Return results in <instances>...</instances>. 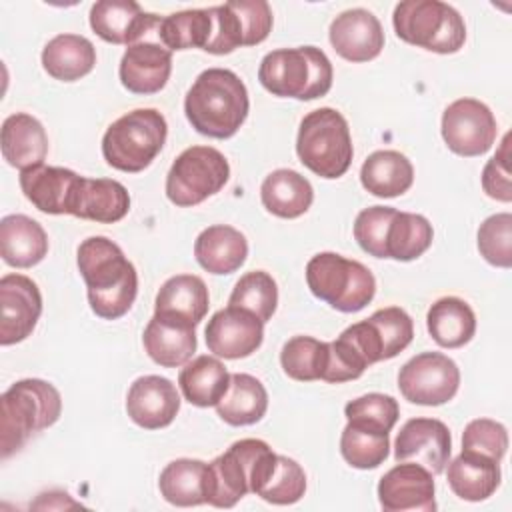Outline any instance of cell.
<instances>
[{"label":"cell","mask_w":512,"mask_h":512,"mask_svg":"<svg viewBox=\"0 0 512 512\" xmlns=\"http://www.w3.org/2000/svg\"><path fill=\"white\" fill-rule=\"evenodd\" d=\"M78 270L86 282L88 302L104 320L122 318L138 294V274L122 248L106 236H90L80 242Z\"/></svg>","instance_id":"obj_1"},{"label":"cell","mask_w":512,"mask_h":512,"mask_svg":"<svg viewBox=\"0 0 512 512\" xmlns=\"http://www.w3.org/2000/svg\"><path fill=\"white\" fill-rule=\"evenodd\" d=\"M248 90L238 74L226 68L200 72L186 92L184 114L192 128L208 138H230L248 116Z\"/></svg>","instance_id":"obj_2"},{"label":"cell","mask_w":512,"mask_h":512,"mask_svg":"<svg viewBox=\"0 0 512 512\" xmlns=\"http://www.w3.org/2000/svg\"><path fill=\"white\" fill-rule=\"evenodd\" d=\"M278 454L258 438H242L206 464L204 498L216 508H232L248 492L258 494L276 466Z\"/></svg>","instance_id":"obj_3"},{"label":"cell","mask_w":512,"mask_h":512,"mask_svg":"<svg viewBox=\"0 0 512 512\" xmlns=\"http://www.w3.org/2000/svg\"><path fill=\"white\" fill-rule=\"evenodd\" d=\"M0 454L10 458L30 436L50 428L62 412L60 392L46 380L24 378L14 382L0 398Z\"/></svg>","instance_id":"obj_4"},{"label":"cell","mask_w":512,"mask_h":512,"mask_svg":"<svg viewBox=\"0 0 512 512\" xmlns=\"http://www.w3.org/2000/svg\"><path fill=\"white\" fill-rule=\"evenodd\" d=\"M332 76V62L316 46L272 50L258 68V80L270 94L296 100L326 96Z\"/></svg>","instance_id":"obj_5"},{"label":"cell","mask_w":512,"mask_h":512,"mask_svg":"<svg viewBox=\"0 0 512 512\" xmlns=\"http://www.w3.org/2000/svg\"><path fill=\"white\" fill-rule=\"evenodd\" d=\"M168 124L156 108H136L114 120L102 136V156L120 172H142L164 148Z\"/></svg>","instance_id":"obj_6"},{"label":"cell","mask_w":512,"mask_h":512,"mask_svg":"<svg viewBox=\"0 0 512 512\" xmlns=\"http://www.w3.org/2000/svg\"><path fill=\"white\" fill-rule=\"evenodd\" d=\"M296 154L308 170L322 178L344 176L354 156L346 118L328 106L308 112L298 128Z\"/></svg>","instance_id":"obj_7"},{"label":"cell","mask_w":512,"mask_h":512,"mask_svg":"<svg viewBox=\"0 0 512 512\" xmlns=\"http://www.w3.org/2000/svg\"><path fill=\"white\" fill-rule=\"evenodd\" d=\"M392 24L400 40L436 54H454L466 42L464 18L440 0H404L396 4Z\"/></svg>","instance_id":"obj_8"},{"label":"cell","mask_w":512,"mask_h":512,"mask_svg":"<svg viewBox=\"0 0 512 512\" xmlns=\"http://www.w3.org/2000/svg\"><path fill=\"white\" fill-rule=\"evenodd\" d=\"M310 292L338 312H358L376 294L374 274L358 260L336 252H320L306 264Z\"/></svg>","instance_id":"obj_9"},{"label":"cell","mask_w":512,"mask_h":512,"mask_svg":"<svg viewBox=\"0 0 512 512\" xmlns=\"http://www.w3.org/2000/svg\"><path fill=\"white\" fill-rule=\"evenodd\" d=\"M230 166L212 146H190L176 156L166 174V196L180 208L196 206L224 188Z\"/></svg>","instance_id":"obj_10"},{"label":"cell","mask_w":512,"mask_h":512,"mask_svg":"<svg viewBox=\"0 0 512 512\" xmlns=\"http://www.w3.org/2000/svg\"><path fill=\"white\" fill-rule=\"evenodd\" d=\"M212 36L204 52L230 54L240 46L264 42L272 30V8L264 0H232L212 6Z\"/></svg>","instance_id":"obj_11"},{"label":"cell","mask_w":512,"mask_h":512,"mask_svg":"<svg viewBox=\"0 0 512 512\" xmlns=\"http://www.w3.org/2000/svg\"><path fill=\"white\" fill-rule=\"evenodd\" d=\"M460 386V370L442 352H422L410 358L398 372L402 396L420 406H440L452 400Z\"/></svg>","instance_id":"obj_12"},{"label":"cell","mask_w":512,"mask_h":512,"mask_svg":"<svg viewBox=\"0 0 512 512\" xmlns=\"http://www.w3.org/2000/svg\"><path fill=\"white\" fill-rule=\"evenodd\" d=\"M496 132L492 110L476 98H458L442 114V138L458 156L486 154L496 140Z\"/></svg>","instance_id":"obj_13"},{"label":"cell","mask_w":512,"mask_h":512,"mask_svg":"<svg viewBox=\"0 0 512 512\" xmlns=\"http://www.w3.org/2000/svg\"><path fill=\"white\" fill-rule=\"evenodd\" d=\"M42 314L38 284L24 274L0 278V344L10 346L26 340Z\"/></svg>","instance_id":"obj_14"},{"label":"cell","mask_w":512,"mask_h":512,"mask_svg":"<svg viewBox=\"0 0 512 512\" xmlns=\"http://www.w3.org/2000/svg\"><path fill=\"white\" fill-rule=\"evenodd\" d=\"M452 452V436L448 426L436 418H412L408 420L396 440V462H416L432 474L444 472Z\"/></svg>","instance_id":"obj_15"},{"label":"cell","mask_w":512,"mask_h":512,"mask_svg":"<svg viewBox=\"0 0 512 512\" xmlns=\"http://www.w3.org/2000/svg\"><path fill=\"white\" fill-rule=\"evenodd\" d=\"M204 334L206 346L214 356L238 360L260 348L264 340V322L248 310L226 306L212 314Z\"/></svg>","instance_id":"obj_16"},{"label":"cell","mask_w":512,"mask_h":512,"mask_svg":"<svg viewBox=\"0 0 512 512\" xmlns=\"http://www.w3.org/2000/svg\"><path fill=\"white\" fill-rule=\"evenodd\" d=\"M434 474L416 462H400L378 482V502L386 512H434Z\"/></svg>","instance_id":"obj_17"},{"label":"cell","mask_w":512,"mask_h":512,"mask_svg":"<svg viewBox=\"0 0 512 512\" xmlns=\"http://www.w3.org/2000/svg\"><path fill=\"white\" fill-rule=\"evenodd\" d=\"M162 16L144 12L132 0H100L90 8L92 30L110 44H136L156 30Z\"/></svg>","instance_id":"obj_18"},{"label":"cell","mask_w":512,"mask_h":512,"mask_svg":"<svg viewBox=\"0 0 512 512\" xmlns=\"http://www.w3.org/2000/svg\"><path fill=\"white\" fill-rule=\"evenodd\" d=\"M180 410L176 386L156 374L136 378L126 396V412L134 424L146 430H158L172 424Z\"/></svg>","instance_id":"obj_19"},{"label":"cell","mask_w":512,"mask_h":512,"mask_svg":"<svg viewBox=\"0 0 512 512\" xmlns=\"http://www.w3.org/2000/svg\"><path fill=\"white\" fill-rule=\"evenodd\" d=\"M328 38L336 54L348 62L374 60L384 48L382 24L364 8H352L338 14L330 24Z\"/></svg>","instance_id":"obj_20"},{"label":"cell","mask_w":512,"mask_h":512,"mask_svg":"<svg viewBox=\"0 0 512 512\" xmlns=\"http://www.w3.org/2000/svg\"><path fill=\"white\" fill-rule=\"evenodd\" d=\"M80 174L60 166H30L20 170L18 182L24 196L44 214H70L80 184Z\"/></svg>","instance_id":"obj_21"},{"label":"cell","mask_w":512,"mask_h":512,"mask_svg":"<svg viewBox=\"0 0 512 512\" xmlns=\"http://www.w3.org/2000/svg\"><path fill=\"white\" fill-rule=\"evenodd\" d=\"M172 72V52L156 42L140 40L130 44L120 60L118 76L122 86L134 94L160 92Z\"/></svg>","instance_id":"obj_22"},{"label":"cell","mask_w":512,"mask_h":512,"mask_svg":"<svg viewBox=\"0 0 512 512\" xmlns=\"http://www.w3.org/2000/svg\"><path fill=\"white\" fill-rule=\"evenodd\" d=\"M196 326L174 316L154 314L142 334L146 354L164 368L186 364L196 352Z\"/></svg>","instance_id":"obj_23"},{"label":"cell","mask_w":512,"mask_h":512,"mask_svg":"<svg viewBox=\"0 0 512 512\" xmlns=\"http://www.w3.org/2000/svg\"><path fill=\"white\" fill-rule=\"evenodd\" d=\"M130 210V194L112 178H80L70 214L82 220L112 224Z\"/></svg>","instance_id":"obj_24"},{"label":"cell","mask_w":512,"mask_h":512,"mask_svg":"<svg viewBox=\"0 0 512 512\" xmlns=\"http://www.w3.org/2000/svg\"><path fill=\"white\" fill-rule=\"evenodd\" d=\"M48 254V234L34 218L10 214L0 220V256L8 266L30 268Z\"/></svg>","instance_id":"obj_25"},{"label":"cell","mask_w":512,"mask_h":512,"mask_svg":"<svg viewBox=\"0 0 512 512\" xmlns=\"http://www.w3.org/2000/svg\"><path fill=\"white\" fill-rule=\"evenodd\" d=\"M194 256L210 274H232L246 262L248 242L240 230L228 224H214L198 234Z\"/></svg>","instance_id":"obj_26"},{"label":"cell","mask_w":512,"mask_h":512,"mask_svg":"<svg viewBox=\"0 0 512 512\" xmlns=\"http://www.w3.org/2000/svg\"><path fill=\"white\" fill-rule=\"evenodd\" d=\"M48 154V136L40 120L26 112L10 114L2 124V156L4 160L26 170L44 164Z\"/></svg>","instance_id":"obj_27"},{"label":"cell","mask_w":512,"mask_h":512,"mask_svg":"<svg viewBox=\"0 0 512 512\" xmlns=\"http://www.w3.org/2000/svg\"><path fill=\"white\" fill-rule=\"evenodd\" d=\"M446 480L452 492L468 502L490 498L500 486V462L462 450L446 464Z\"/></svg>","instance_id":"obj_28"},{"label":"cell","mask_w":512,"mask_h":512,"mask_svg":"<svg viewBox=\"0 0 512 512\" xmlns=\"http://www.w3.org/2000/svg\"><path fill=\"white\" fill-rule=\"evenodd\" d=\"M208 306L210 296L204 280L196 274H176L160 286L154 300V314L174 316L198 326Z\"/></svg>","instance_id":"obj_29"},{"label":"cell","mask_w":512,"mask_h":512,"mask_svg":"<svg viewBox=\"0 0 512 512\" xmlns=\"http://www.w3.org/2000/svg\"><path fill=\"white\" fill-rule=\"evenodd\" d=\"M260 198L270 214L278 218H298L312 206L314 190L296 170L278 168L264 178Z\"/></svg>","instance_id":"obj_30"},{"label":"cell","mask_w":512,"mask_h":512,"mask_svg":"<svg viewBox=\"0 0 512 512\" xmlns=\"http://www.w3.org/2000/svg\"><path fill=\"white\" fill-rule=\"evenodd\" d=\"M96 64L94 44L80 34H58L42 50L44 70L60 80L74 82L92 72Z\"/></svg>","instance_id":"obj_31"},{"label":"cell","mask_w":512,"mask_h":512,"mask_svg":"<svg viewBox=\"0 0 512 512\" xmlns=\"http://www.w3.org/2000/svg\"><path fill=\"white\" fill-rule=\"evenodd\" d=\"M360 182L364 190L378 198H394L410 190L414 182V168L398 150H376L364 160L360 168Z\"/></svg>","instance_id":"obj_32"},{"label":"cell","mask_w":512,"mask_h":512,"mask_svg":"<svg viewBox=\"0 0 512 512\" xmlns=\"http://www.w3.org/2000/svg\"><path fill=\"white\" fill-rule=\"evenodd\" d=\"M426 328L438 346L460 348L472 340L476 332V316L466 300L444 296L430 306Z\"/></svg>","instance_id":"obj_33"},{"label":"cell","mask_w":512,"mask_h":512,"mask_svg":"<svg viewBox=\"0 0 512 512\" xmlns=\"http://www.w3.org/2000/svg\"><path fill=\"white\" fill-rule=\"evenodd\" d=\"M268 410V392L264 384L244 372L230 374L226 394L216 404L218 416L230 426H250L262 420Z\"/></svg>","instance_id":"obj_34"},{"label":"cell","mask_w":512,"mask_h":512,"mask_svg":"<svg viewBox=\"0 0 512 512\" xmlns=\"http://www.w3.org/2000/svg\"><path fill=\"white\" fill-rule=\"evenodd\" d=\"M228 384L230 374L226 366L218 358L208 354L188 360L178 374V386L184 398L198 408L216 406L226 394Z\"/></svg>","instance_id":"obj_35"},{"label":"cell","mask_w":512,"mask_h":512,"mask_svg":"<svg viewBox=\"0 0 512 512\" xmlns=\"http://www.w3.org/2000/svg\"><path fill=\"white\" fill-rule=\"evenodd\" d=\"M160 494L174 506L204 504L206 490V462L196 458H178L166 464L158 480Z\"/></svg>","instance_id":"obj_36"},{"label":"cell","mask_w":512,"mask_h":512,"mask_svg":"<svg viewBox=\"0 0 512 512\" xmlns=\"http://www.w3.org/2000/svg\"><path fill=\"white\" fill-rule=\"evenodd\" d=\"M212 12L210 8H194L168 14L160 20L156 34L170 52L200 48L206 50L212 36Z\"/></svg>","instance_id":"obj_37"},{"label":"cell","mask_w":512,"mask_h":512,"mask_svg":"<svg viewBox=\"0 0 512 512\" xmlns=\"http://www.w3.org/2000/svg\"><path fill=\"white\" fill-rule=\"evenodd\" d=\"M434 238L432 224L414 212L396 210L386 232V258L410 262L422 256Z\"/></svg>","instance_id":"obj_38"},{"label":"cell","mask_w":512,"mask_h":512,"mask_svg":"<svg viewBox=\"0 0 512 512\" xmlns=\"http://www.w3.org/2000/svg\"><path fill=\"white\" fill-rule=\"evenodd\" d=\"M280 364L284 374L292 380H322L328 366V342H320L312 336H294L282 346Z\"/></svg>","instance_id":"obj_39"},{"label":"cell","mask_w":512,"mask_h":512,"mask_svg":"<svg viewBox=\"0 0 512 512\" xmlns=\"http://www.w3.org/2000/svg\"><path fill=\"white\" fill-rule=\"evenodd\" d=\"M390 432L366 428L360 424L348 422L340 436V452L342 458L358 470L378 468L390 450Z\"/></svg>","instance_id":"obj_40"},{"label":"cell","mask_w":512,"mask_h":512,"mask_svg":"<svg viewBox=\"0 0 512 512\" xmlns=\"http://www.w3.org/2000/svg\"><path fill=\"white\" fill-rule=\"evenodd\" d=\"M228 306L252 312L260 322H268L278 306L276 280L264 270L244 274L232 288Z\"/></svg>","instance_id":"obj_41"},{"label":"cell","mask_w":512,"mask_h":512,"mask_svg":"<svg viewBox=\"0 0 512 512\" xmlns=\"http://www.w3.org/2000/svg\"><path fill=\"white\" fill-rule=\"evenodd\" d=\"M304 492H306V474L302 466L296 460L278 454L272 474L268 476V480L264 482V486L256 496H260L270 504L286 506V504L298 502L304 496Z\"/></svg>","instance_id":"obj_42"},{"label":"cell","mask_w":512,"mask_h":512,"mask_svg":"<svg viewBox=\"0 0 512 512\" xmlns=\"http://www.w3.org/2000/svg\"><path fill=\"white\" fill-rule=\"evenodd\" d=\"M344 416L352 424L390 432L400 416V408L392 396L380 394V392H370L356 400H350L344 406Z\"/></svg>","instance_id":"obj_43"},{"label":"cell","mask_w":512,"mask_h":512,"mask_svg":"<svg viewBox=\"0 0 512 512\" xmlns=\"http://www.w3.org/2000/svg\"><path fill=\"white\" fill-rule=\"evenodd\" d=\"M478 250L486 262L498 268L512 266V214L488 216L478 228Z\"/></svg>","instance_id":"obj_44"},{"label":"cell","mask_w":512,"mask_h":512,"mask_svg":"<svg viewBox=\"0 0 512 512\" xmlns=\"http://www.w3.org/2000/svg\"><path fill=\"white\" fill-rule=\"evenodd\" d=\"M368 320L378 334V340H380L382 352H384V360L394 358L412 342L414 322L404 308H400V306L380 308Z\"/></svg>","instance_id":"obj_45"},{"label":"cell","mask_w":512,"mask_h":512,"mask_svg":"<svg viewBox=\"0 0 512 512\" xmlns=\"http://www.w3.org/2000/svg\"><path fill=\"white\" fill-rule=\"evenodd\" d=\"M394 212L396 208L392 206H370L356 216L354 238L366 254L386 258V232Z\"/></svg>","instance_id":"obj_46"},{"label":"cell","mask_w":512,"mask_h":512,"mask_svg":"<svg viewBox=\"0 0 512 512\" xmlns=\"http://www.w3.org/2000/svg\"><path fill=\"white\" fill-rule=\"evenodd\" d=\"M462 450L500 462L508 450V432L504 424L490 418L470 420L462 432Z\"/></svg>","instance_id":"obj_47"},{"label":"cell","mask_w":512,"mask_h":512,"mask_svg":"<svg viewBox=\"0 0 512 512\" xmlns=\"http://www.w3.org/2000/svg\"><path fill=\"white\" fill-rule=\"evenodd\" d=\"M510 134L504 136L498 152L486 162L482 170V188L484 192L498 200V202H510L512 200V180H510Z\"/></svg>","instance_id":"obj_48"}]
</instances>
